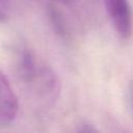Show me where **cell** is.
Returning <instances> with one entry per match:
<instances>
[{
    "label": "cell",
    "mask_w": 133,
    "mask_h": 133,
    "mask_svg": "<svg viewBox=\"0 0 133 133\" xmlns=\"http://www.w3.org/2000/svg\"><path fill=\"white\" fill-rule=\"evenodd\" d=\"M41 62L36 59L35 55L27 48H21L16 54L15 69L19 79L28 85L35 75Z\"/></svg>",
    "instance_id": "cell-4"
},
{
    "label": "cell",
    "mask_w": 133,
    "mask_h": 133,
    "mask_svg": "<svg viewBox=\"0 0 133 133\" xmlns=\"http://www.w3.org/2000/svg\"><path fill=\"white\" fill-rule=\"evenodd\" d=\"M28 87L43 102L52 105L60 94V81L55 72L45 63H39L38 69Z\"/></svg>",
    "instance_id": "cell-1"
},
{
    "label": "cell",
    "mask_w": 133,
    "mask_h": 133,
    "mask_svg": "<svg viewBox=\"0 0 133 133\" xmlns=\"http://www.w3.org/2000/svg\"><path fill=\"white\" fill-rule=\"evenodd\" d=\"M11 11V2L10 0H0V22H5Z\"/></svg>",
    "instance_id": "cell-6"
},
{
    "label": "cell",
    "mask_w": 133,
    "mask_h": 133,
    "mask_svg": "<svg viewBox=\"0 0 133 133\" xmlns=\"http://www.w3.org/2000/svg\"><path fill=\"white\" fill-rule=\"evenodd\" d=\"M48 17H49L50 23L53 27V30L56 32V34L59 35L62 39H68L70 36L68 25L65 23V20L63 19V16L60 14V11L55 6L49 5Z\"/></svg>",
    "instance_id": "cell-5"
},
{
    "label": "cell",
    "mask_w": 133,
    "mask_h": 133,
    "mask_svg": "<svg viewBox=\"0 0 133 133\" xmlns=\"http://www.w3.org/2000/svg\"><path fill=\"white\" fill-rule=\"evenodd\" d=\"M132 99H133V95H132Z\"/></svg>",
    "instance_id": "cell-9"
},
{
    "label": "cell",
    "mask_w": 133,
    "mask_h": 133,
    "mask_svg": "<svg viewBox=\"0 0 133 133\" xmlns=\"http://www.w3.org/2000/svg\"><path fill=\"white\" fill-rule=\"evenodd\" d=\"M19 112L18 97L6 75L0 70V125L12 123Z\"/></svg>",
    "instance_id": "cell-3"
},
{
    "label": "cell",
    "mask_w": 133,
    "mask_h": 133,
    "mask_svg": "<svg viewBox=\"0 0 133 133\" xmlns=\"http://www.w3.org/2000/svg\"><path fill=\"white\" fill-rule=\"evenodd\" d=\"M52 1H54L55 3L61 4V5H64V6H70L75 2V0H52Z\"/></svg>",
    "instance_id": "cell-8"
},
{
    "label": "cell",
    "mask_w": 133,
    "mask_h": 133,
    "mask_svg": "<svg viewBox=\"0 0 133 133\" xmlns=\"http://www.w3.org/2000/svg\"><path fill=\"white\" fill-rule=\"evenodd\" d=\"M78 131H81V132H96L97 129L95 127H92V125L84 123V124H81V127L78 128Z\"/></svg>",
    "instance_id": "cell-7"
},
{
    "label": "cell",
    "mask_w": 133,
    "mask_h": 133,
    "mask_svg": "<svg viewBox=\"0 0 133 133\" xmlns=\"http://www.w3.org/2000/svg\"><path fill=\"white\" fill-rule=\"evenodd\" d=\"M114 31L122 39H128L133 32V14L129 0H103Z\"/></svg>",
    "instance_id": "cell-2"
}]
</instances>
